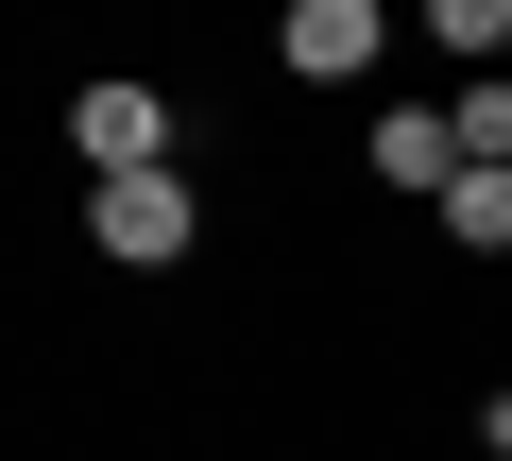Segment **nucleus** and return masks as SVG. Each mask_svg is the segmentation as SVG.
I'll use <instances>...</instances> for the list:
<instances>
[{"instance_id": "nucleus-1", "label": "nucleus", "mask_w": 512, "mask_h": 461, "mask_svg": "<svg viewBox=\"0 0 512 461\" xmlns=\"http://www.w3.org/2000/svg\"><path fill=\"white\" fill-rule=\"evenodd\" d=\"M86 240H103L120 274H171V257L205 240V188H188V171H120V188H86Z\"/></svg>"}, {"instance_id": "nucleus-2", "label": "nucleus", "mask_w": 512, "mask_h": 461, "mask_svg": "<svg viewBox=\"0 0 512 461\" xmlns=\"http://www.w3.org/2000/svg\"><path fill=\"white\" fill-rule=\"evenodd\" d=\"M69 154H86L103 188H120V171H171V103H154L137 69H120V86H69Z\"/></svg>"}, {"instance_id": "nucleus-3", "label": "nucleus", "mask_w": 512, "mask_h": 461, "mask_svg": "<svg viewBox=\"0 0 512 461\" xmlns=\"http://www.w3.org/2000/svg\"><path fill=\"white\" fill-rule=\"evenodd\" d=\"M274 69H308V86H359V69H376V0H291Z\"/></svg>"}, {"instance_id": "nucleus-4", "label": "nucleus", "mask_w": 512, "mask_h": 461, "mask_svg": "<svg viewBox=\"0 0 512 461\" xmlns=\"http://www.w3.org/2000/svg\"><path fill=\"white\" fill-rule=\"evenodd\" d=\"M427 222H444L461 257H495V240H512V171H444V188H427Z\"/></svg>"}, {"instance_id": "nucleus-5", "label": "nucleus", "mask_w": 512, "mask_h": 461, "mask_svg": "<svg viewBox=\"0 0 512 461\" xmlns=\"http://www.w3.org/2000/svg\"><path fill=\"white\" fill-rule=\"evenodd\" d=\"M376 171H393V188H444L461 154H444V120H427V103H393V120H376Z\"/></svg>"}]
</instances>
